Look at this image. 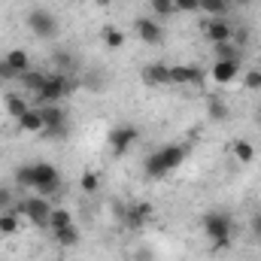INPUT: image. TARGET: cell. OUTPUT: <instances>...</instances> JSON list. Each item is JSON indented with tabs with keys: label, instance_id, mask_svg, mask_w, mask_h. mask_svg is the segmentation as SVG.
Returning <instances> with one entry per match:
<instances>
[{
	"label": "cell",
	"instance_id": "1",
	"mask_svg": "<svg viewBox=\"0 0 261 261\" xmlns=\"http://www.w3.org/2000/svg\"><path fill=\"white\" fill-rule=\"evenodd\" d=\"M182 161H186V146H179V143H167V146H161L158 152L146 155V161H143V173H146L149 179H164V176L173 173Z\"/></svg>",
	"mask_w": 261,
	"mask_h": 261
},
{
	"label": "cell",
	"instance_id": "2",
	"mask_svg": "<svg viewBox=\"0 0 261 261\" xmlns=\"http://www.w3.org/2000/svg\"><path fill=\"white\" fill-rule=\"evenodd\" d=\"M31 170H34V192H40L43 197L55 195L61 189V170L55 164L37 161V164H31Z\"/></svg>",
	"mask_w": 261,
	"mask_h": 261
},
{
	"label": "cell",
	"instance_id": "3",
	"mask_svg": "<svg viewBox=\"0 0 261 261\" xmlns=\"http://www.w3.org/2000/svg\"><path fill=\"white\" fill-rule=\"evenodd\" d=\"M34 228H49V216H52V203L46 200L43 195L37 197H24V200H18V206H15Z\"/></svg>",
	"mask_w": 261,
	"mask_h": 261
},
{
	"label": "cell",
	"instance_id": "4",
	"mask_svg": "<svg viewBox=\"0 0 261 261\" xmlns=\"http://www.w3.org/2000/svg\"><path fill=\"white\" fill-rule=\"evenodd\" d=\"M70 88H73V82H70L67 73H52V76H46L43 88L37 91V100L40 103H61L70 94Z\"/></svg>",
	"mask_w": 261,
	"mask_h": 261
},
{
	"label": "cell",
	"instance_id": "5",
	"mask_svg": "<svg viewBox=\"0 0 261 261\" xmlns=\"http://www.w3.org/2000/svg\"><path fill=\"white\" fill-rule=\"evenodd\" d=\"M200 228H203V234L216 243V240H231V228H234V219L228 216V213H222V210H213V213H206L203 219H200Z\"/></svg>",
	"mask_w": 261,
	"mask_h": 261
},
{
	"label": "cell",
	"instance_id": "6",
	"mask_svg": "<svg viewBox=\"0 0 261 261\" xmlns=\"http://www.w3.org/2000/svg\"><path fill=\"white\" fill-rule=\"evenodd\" d=\"M107 140H110L113 155H116V158H122L130 146L140 140V130H137V125H128V122H125V125H116V128L110 130V137H107Z\"/></svg>",
	"mask_w": 261,
	"mask_h": 261
},
{
	"label": "cell",
	"instance_id": "7",
	"mask_svg": "<svg viewBox=\"0 0 261 261\" xmlns=\"http://www.w3.org/2000/svg\"><path fill=\"white\" fill-rule=\"evenodd\" d=\"M134 34H137V40L146 43V46H158V43L164 40V28H161V21H155V15L137 18V21H134Z\"/></svg>",
	"mask_w": 261,
	"mask_h": 261
},
{
	"label": "cell",
	"instance_id": "8",
	"mask_svg": "<svg viewBox=\"0 0 261 261\" xmlns=\"http://www.w3.org/2000/svg\"><path fill=\"white\" fill-rule=\"evenodd\" d=\"M234 31H237V28H234L228 18H210V21H203V37H206L210 46L231 43V40H234Z\"/></svg>",
	"mask_w": 261,
	"mask_h": 261
},
{
	"label": "cell",
	"instance_id": "9",
	"mask_svg": "<svg viewBox=\"0 0 261 261\" xmlns=\"http://www.w3.org/2000/svg\"><path fill=\"white\" fill-rule=\"evenodd\" d=\"M28 28H31L40 40H49V37H55L58 21H55V15L46 12V9H31V15H28Z\"/></svg>",
	"mask_w": 261,
	"mask_h": 261
},
{
	"label": "cell",
	"instance_id": "10",
	"mask_svg": "<svg viewBox=\"0 0 261 261\" xmlns=\"http://www.w3.org/2000/svg\"><path fill=\"white\" fill-rule=\"evenodd\" d=\"M152 216H155V210H152V203H146V200H134L128 210H125V222H128L130 231H140Z\"/></svg>",
	"mask_w": 261,
	"mask_h": 261
},
{
	"label": "cell",
	"instance_id": "11",
	"mask_svg": "<svg viewBox=\"0 0 261 261\" xmlns=\"http://www.w3.org/2000/svg\"><path fill=\"white\" fill-rule=\"evenodd\" d=\"M40 113H43V122H46V130H52V134H61L67 128V110L61 103H43L40 107Z\"/></svg>",
	"mask_w": 261,
	"mask_h": 261
},
{
	"label": "cell",
	"instance_id": "12",
	"mask_svg": "<svg viewBox=\"0 0 261 261\" xmlns=\"http://www.w3.org/2000/svg\"><path fill=\"white\" fill-rule=\"evenodd\" d=\"M240 76V61H216L210 67V79L216 85H231Z\"/></svg>",
	"mask_w": 261,
	"mask_h": 261
},
{
	"label": "cell",
	"instance_id": "13",
	"mask_svg": "<svg viewBox=\"0 0 261 261\" xmlns=\"http://www.w3.org/2000/svg\"><path fill=\"white\" fill-rule=\"evenodd\" d=\"M203 82V70L192 64L170 67V85H200Z\"/></svg>",
	"mask_w": 261,
	"mask_h": 261
},
{
	"label": "cell",
	"instance_id": "14",
	"mask_svg": "<svg viewBox=\"0 0 261 261\" xmlns=\"http://www.w3.org/2000/svg\"><path fill=\"white\" fill-rule=\"evenodd\" d=\"M143 82L152 88H167L170 85V67L167 64H146L143 67Z\"/></svg>",
	"mask_w": 261,
	"mask_h": 261
},
{
	"label": "cell",
	"instance_id": "15",
	"mask_svg": "<svg viewBox=\"0 0 261 261\" xmlns=\"http://www.w3.org/2000/svg\"><path fill=\"white\" fill-rule=\"evenodd\" d=\"M18 122V130L21 134H46V122H43V113H40V107H31L21 119H15Z\"/></svg>",
	"mask_w": 261,
	"mask_h": 261
},
{
	"label": "cell",
	"instance_id": "16",
	"mask_svg": "<svg viewBox=\"0 0 261 261\" xmlns=\"http://www.w3.org/2000/svg\"><path fill=\"white\" fill-rule=\"evenodd\" d=\"M3 64L9 67L15 76H21V73L31 70V55H28V49H9V52L3 55Z\"/></svg>",
	"mask_w": 261,
	"mask_h": 261
},
{
	"label": "cell",
	"instance_id": "17",
	"mask_svg": "<svg viewBox=\"0 0 261 261\" xmlns=\"http://www.w3.org/2000/svg\"><path fill=\"white\" fill-rule=\"evenodd\" d=\"M31 107H34V103H31L24 94H6V97H3V110H6V116H12V119H21Z\"/></svg>",
	"mask_w": 261,
	"mask_h": 261
},
{
	"label": "cell",
	"instance_id": "18",
	"mask_svg": "<svg viewBox=\"0 0 261 261\" xmlns=\"http://www.w3.org/2000/svg\"><path fill=\"white\" fill-rule=\"evenodd\" d=\"M21 231V213L18 210H0V234L12 237Z\"/></svg>",
	"mask_w": 261,
	"mask_h": 261
},
{
	"label": "cell",
	"instance_id": "19",
	"mask_svg": "<svg viewBox=\"0 0 261 261\" xmlns=\"http://www.w3.org/2000/svg\"><path fill=\"white\" fill-rule=\"evenodd\" d=\"M231 155H234L240 164H252V161H255V146H252L249 140H243V137H240V140H234V143H231Z\"/></svg>",
	"mask_w": 261,
	"mask_h": 261
},
{
	"label": "cell",
	"instance_id": "20",
	"mask_svg": "<svg viewBox=\"0 0 261 261\" xmlns=\"http://www.w3.org/2000/svg\"><path fill=\"white\" fill-rule=\"evenodd\" d=\"M231 9V0H200V12H206L210 18H228Z\"/></svg>",
	"mask_w": 261,
	"mask_h": 261
},
{
	"label": "cell",
	"instance_id": "21",
	"mask_svg": "<svg viewBox=\"0 0 261 261\" xmlns=\"http://www.w3.org/2000/svg\"><path fill=\"white\" fill-rule=\"evenodd\" d=\"M52 240H55L58 246H64V249H70V246H76V243H79V228H76V225H67V228H58V231H52Z\"/></svg>",
	"mask_w": 261,
	"mask_h": 261
},
{
	"label": "cell",
	"instance_id": "22",
	"mask_svg": "<svg viewBox=\"0 0 261 261\" xmlns=\"http://www.w3.org/2000/svg\"><path fill=\"white\" fill-rule=\"evenodd\" d=\"M100 37H103V46H107V49H122V46H125V34H122V28H116V24H107V28L100 31Z\"/></svg>",
	"mask_w": 261,
	"mask_h": 261
},
{
	"label": "cell",
	"instance_id": "23",
	"mask_svg": "<svg viewBox=\"0 0 261 261\" xmlns=\"http://www.w3.org/2000/svg\"><path fill=\"white\" fill-rule=\"evenodd\" d=\"M213 55H216V61H240V46L234 40L219 43V46H213Z\"/></svg>",
	"mask_w": 261,
	"mask_h": 261
},
{
	"label": "cell",
	"instance_id": "24",
	"mask_svg": "<svg viewBox=\"0 0 261 261\" xmlns=\"http://www.w3.org/2000/svg\"><path fill=\"white\" fill-rule=\"evenodd\" d=\"M73 225V213L64 210V206H52V216H49V231H58V228H67Z\"/></svg>",
	"mask_w": 261,
	"mask_h": 261
},
{
	"label": "cell",
	"instance_id": "25",
	"mask_svg": "<svg viewBox=\"0 0 261 261\" xmlns=\"http://www.w3.org/2000/svg\"><path fill=\"white\" fill-rule=\"evenodd\" d=\"M18 79H21V85H24L28 91H34V94H37V91L43 88V82H46V73H40V70H34V73H31V70H28V73H21Z\"/></svg>",
	"mask_w": 261,
	"mask_h": 261
},
{
	"label": "cell",
	"instance_id": "26",
	"mask_svg": "<svg viewBox=\"0 0 261 261\" xmlns=\"http://www.w3.org/2000/svg\"><path fill=\"white\" fill-rule=\"evenodd\" d=\"M79 189L85 195H94L100 189V173L97 170H82V179H79Z\"/></svg>",
	"mask_w": 261,
	"mask_h": 261
},
{
	"label": "cell",
	"instance_id": "27",
	"mask_svg": "<svg viewBox=\"0 0 261 261\" xmlns=\"http://www.w3.org/2000/svg\"><path fill=\"white\" fill-rule=\"evenodd\" d=\"M12 179H15V186H18V189H34V170H31V164L15 167Z\"/></svg>",
	"mask_w": 261,
	"mask_h": 261
},
{
	"label": "cell",
	"instance_id": "28",
	"mask_svg": "<svg viewBox=\"0 0 261 261\" xmlns=\"http://www.w3.org/2000/svg\"><path fill=\"white\" fill-rule=\"evenodd\" d=\"M149 6L155 9V15L158 18H170L176 9H173V0H149Z\"/></svg>",
	"mask_w": 261,
	"mask_h": 261
},
{
	"label": "cell",
	"instance_id": "29",
	"mask_svg": "<svg viewBox=\"0 0 261 261\" xmlns=\"http://www.w3.org/2000/svg\"><path fill=\"white\" fill-rule=\"evenodd\" d=\"M228 116L231 113H228V107L222 100H210V119L213 122H228Z\"/></svg>",
	"mask_w": 261,
	"mask_h": 261
},
{
	"label": "cell",
	"instance_id": "30",
	"mask_svg": "<svg viewBox=\"0 0 261 261\" xmlns=\"http://www.w3.org/2000/svg\"><path fill=\"white\" fill-rule=\"evenodd\" d=\"M173 9L176 12H200V0H173Z\"/></svg>",
	"mask_w": 261,
	"mask_h": 261
},
{
	"label": "cell",
	"instance_id": "31",
	"mask_svg": "<svg viewBox=\"0 0 261 261\" xmlns=\"http://www.w3.org/2000/svg\"><path fill=\"white\" fill-rule=\"evenodd\" d=\"M246 88L249 91H261V70H249L246 73Z\"/></svg>",
	"mask_w": 261,
	"mask_h": 261
},
{
	"label": "cell",
	"instance_id": "32",
	"mask_svg": "<svg viewBox=\"0 0 261 261\" xmlns=\"http://www.w3.org/2000/svg\"><path fill=\"white\" fill-rule=\"evenodd\" d=\"M9 203H12V192L0 189V210H9Z\"/></svg>",
	"mask_w": 261,
	"mask_h": 261
},
{
	"label": "cell",
	"instance_id": "33",
	"mask_svg": "<svg viewBox=\"0 0 261 261\" xmlns=\"http://www.w3.org/2000/svg\"><path fill=\"white\" fill-rule=\"evenodd\" d=\"M55 64L70 67V55H67V52H55Z\"/></svg>",
	"mask_w": 261,
	"mask_h": 261
},
{
	"label": "cell",
	"instance_id": "34",
	"mask_svg": "<svg viewBox=\"0 0 261 261\" xmlns=\"http://www.w3.org/2000/svg\"><path fill=\"white\" fill-rule=\"evenodd\" d=\"M252 0H231V6H249Z\"/></svg>",
	"mask_w": 261,
	"mask_h": 261
},
{
	"label": "cell",
	"instance_id": "35",
	"mask_svg": "<svg viewBox=\"0 0 261 261\" xmlns=\"http://www.w3.org/2000/svg\"><path fill=\"white\" fill-rule=\"evenodd\" d=\"M258 234H261V213H258Z\"/></svg>",
	"mask_w": 261,
	"mask_h": 261
},
{
	"label": "cell",
	"instance_id": "36",
	"mask_svg": "<svg viewBox=\"0 0 261 261\" xmlns=\"http://www.w3.org/2000/svg\"><path fill=\"white\" fill-rule=\"evenodd\" d=\"M70 3H85V0H70Z\"/></svg>",
	"mask_w": 261,
	"mask_h": 261
},
{
	"label": "cell",
	"instance_id": "37",
	"mask_svg": "<svg viewBox=\"0 0 261 261\" xmlns=\"http://www.w3.org/2000/svg\"><path fill=\"white\" fill-rule=\"evenodd\" d=\"M258 128H261V110H258Z\"/></svg>",
	"mask_w": 261,
	"mask_h": 261
}]
</instances>
